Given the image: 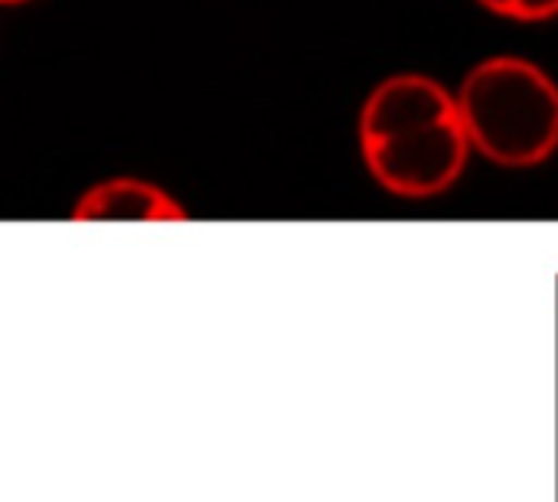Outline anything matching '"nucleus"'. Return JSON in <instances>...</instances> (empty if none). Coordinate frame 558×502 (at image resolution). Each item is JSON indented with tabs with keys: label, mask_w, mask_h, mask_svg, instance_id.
<instances>
[{
	"label": "nucleus",
	"mask_w": 558,
	"mask_h": 502,
	"mask_svg": "<svg viewBox=\"0 0 558 502\" xmlns=\"http://www.w3.org/2000/svg\"><path fill=\"white\" fill-rule=\"evenodd\" d=\"M474 154L526 170L558 150V82L533 59L490 56L454 88Z\"/></svg>",
	"instance_id": "f257e3e1"
},
{
	"label": "nucleus",
	"mask_w": 558,
	"mask_h": 502,
	"mask_svg": "<svg viewBox=\"0 0 558 502\" xmlns=\"http://www.w3.org/2000/svg\"><path fill=\"white\" fill-rule=\"evenodd\" d=\"M363 163L369 176L392 196L432 199L448 193L468 170L474 154L461 114L422 127L399 131L392 137L363 140Z\"/></svg>",
	"instance_id": "f03ea898"
},
{
	"label": "nucleus",
	"mask_w": 558,
	"mask_h": 502,
	"mask_svg": "<svg viewBox=\"0 0 558 502\" xmlns=\"http://www.w3.org/2000/svg\"><path fill=\"white\" fill-rule=\"evenodd\" d=\"M458 114V95L425 72H396L383 78L363 101L356 134L363 140L392 137L409 127L448 121Z\"/></svg>",
	"instance_id": "7ed1b4c3"
},
{
	"label": "nucleus",
	"mask_w": 558,
	"mask_h": 502,
	"mask_svg": "<svg viewBox=\"0 0 558 502\" xmlns=\"http://www.w3.org/2000/svg\"><path fill=\"white\" fill-rule=\"evenodd\" d=\"M186 206L163 186L141 176H108L78 193L72 219L78 222H180Z\"/></svg>",
	"instance_id": "20e7f679"
},
{
	"label": "nucleus",
	"mask_w": 558,
	"mask_h": 502,
	"mask_svg": "<svg viewBox=\"0 0 558 502\" xmlns=\"http://www.w3.org/2000/svg\"><path fill=\"white\" fill-rule=\"evenodd\" d=\"M494 16L513 20V23H546L558 16V0H477Z\"/></svg>",
	"instance_id": "39448f33"
},
{
	"label": "nucleus",
	"mask_w": 558,
	"mask_h": 502,
	"mask_svg": "<svg viewBox=\"0 0 558 502\" xmlns=\"http://www.w3.org/2000/svg\"><path fill=\"white\" fill-rule=\"evenodd\" d=\"M3 7H20V3H29V0H0Z\"/></svg>",
	"instance_id": "423d86ee"
}]
</instances>
